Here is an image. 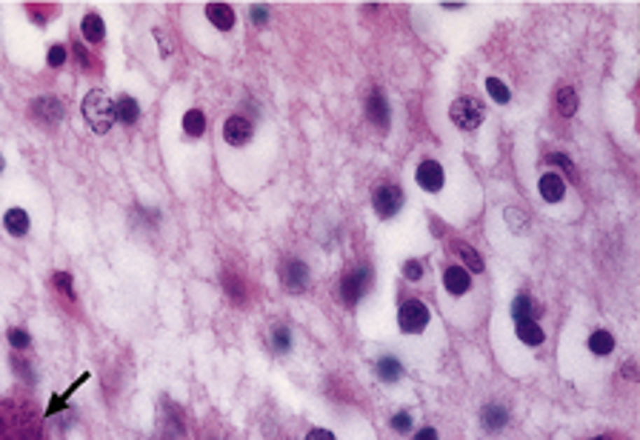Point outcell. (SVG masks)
I'll use <instances>...</instances> for the list:
<instances>
[{"instance_id":"6da1fadb","label":"cell","mask_w":640,"mask_h":440,"mask_svg":"<svg viewBox=\"0 0 640 440\" xmlns=\"http://www.w3.org/2000/svg\"><path fill=\"white\" fill-rule=\"evenodd\" d=\"M83 118L92 126V132H97V135H106V132L112 129V123H115V106H112L109 97H106V92L92 89L83 97Z\"/></svg>"},{"instance_id":"7a4b0ae2","label":"cell","mask_w":640,"mask_h":440,"mask_svg":"<svg viewBox=\"0 0 640 440\" xmlns=\"http://www.w3.org/2000/svg\"><path fill=\"white\" fill-rule=\"evenodd\" d=\"M449 118L457 129L464 132H472L483 123V106L475 100V97H457L452 106H449Z\"/></svg>"},{"instance_id":"ac0fdd59","label":"cell","mask_w":640,"mask_h":440,"mask_svg":"<svg viewBox=\"0 0 640 440\" xmlns=\"http://www.w3.org/2000/svg\"><path fill=\"white\" fill-rule=\"evenodd\" d=\"M4 226H6L9 235L23 238V235L29 232V214H26L20 206H15V209H9V212L4 214Z\"/></svg>"},{"instance_id":"4316f807","label":"cell","mask_w":640,"mask_h":440,"mask_svg":"<svg viewBox=\"0 0 640 440\" xmlns=\"http://www.w3.org/2000/svg\"><path fill=\"white\" fill-rule=\"evenodd\" d=\"M535 301H531L529 295H520L515 303H512V317L515 320H523V317H531V320H535Z\"/></svg>"},{"instance_id":"836d02e7","label":"cell","mask_w":640,"mask_h":440,"mask_svg":"<svg viewBox=\"0 0 640 440\" xmlns=\"http://www.w3.org/2000/svg\"><path fill=\"white\" fill-rule=\"evenodd\" d=\"M506 220H509V226H512L515 232H520V229H523V220H520V209H506Z\"/></svg>"},{"instance_id":"5b68a950","label":"cell","mask_w":640,"mask_h":440,"mask_svg":"<svg viewBox=\"0 0 640 440\" xmlns=\"http://www.w3.org/2000/svg\"><path fill=\"white\" fill-rule=\"evenodd\" d=\"M372 206H375V212H377L380 220L395 217L401 212V206H403L401 186H395V183H383V186H377L375 195H372Z\"/></svg>"},{"instance_id":"8992f818","label":"cell","mask_w":640,"mask_h":440,"mask_svg":"<svg viewBox=\"0 0 640 440\" xmlns=\"http://www.w3.org/2000/svg\"><path fill=\"white\" fill-rule=\"evenodd\" d=\"M366 289H369V272L366 269H354L340 280V298H343L346 306H354V303H361V298L366 295Z\"/></svg>"},{"instance_id":"d6986e66","label":"cell","mask_w":640,"mask_h":440,"mask_svg":"<svg viewBox=\"0 0 640 440\" xmlns=\"http://www.w3.org/2000/svg\"><path fill=\"white\" fill-rule=\"evenodd\" d=\"M81 32L89 43H100L103 34H106V26H103V18L97 12H86L83 15V23H81Z\"/></svg>"},{"instance_id":"cb8c5ba5","label":"cell","mask_w":640,"mask_h":440,"mask_svg":"<svg viewBox=\"0 0 640 440\" xmlns=\"http://www.w3.org/2000/svg\"><path fill=\"white\" fill-rule=\"evenodd\" d=\"M223 286H226L229 298H232L237 306H243V303H246V283H243L237 275H226V277H223Z\"/></svg>"},{"instance_id":"5bb4252c","label":"cell","mask_w":640,"mask_h":440,"mask_svg":"<svg viewBox=\"0 0 640 440\" xmlns=\"http://www.w3.org/2000/svg\"><path fill=\"white\" fill-rule=\"evenodd\" d=\"M206 18L211 20V26L221 29V32H229L235 26V9L226 6V4H209L206 6Z\"/></svg>"},{"instance_id":"ab89813d","label":"cell","mask_w":640,"mask_h":440,"mask_svg":"<svg viewBox=\"0 0 640 440\" xmlns=\"http://www.w3.org/2000/svg\"><path fill=\"white\" fill-rule=\"evenodd\" d=\"M592 440H609V437H592Z\"/></svg>"},{"instance_id":"9c48e42d","label":"cell","mask_w":640,"mask_h":440,"mask_svg":"<svg viewBox=\"0 0 640 440\" xmlns=\"http://www.w3.org/2000/svg\"><path fill=\"white\" fill-rule=\"evenodd\" d=\"M255 135V126L252 121H246L243 115H232L226 123H223V140L229 146H246Z\"/></svg>"},{"instance_id":"603a6c76","label":"cell","mask_w":640,"mask_h":440,"mask_svg":"<svg viewBox=\"0 0 640 440\" xmlns=\"http://www.w3.org/2000/svg\"><path fill=\"white\" fill-rule=\"evenodd\" d=\"M183 132L189 137H200L206 132V118H203L200 109H189V112L183 115Z\"/></svg>"},{"instance_id":"f546056e","label":"cell","mask_w":640,"mask_h":440,"mask_svg":"<svg viewBox=\"0 0 640 440\" xmlns=\"http://www.w3.org/2000/svg\"><path fill=\"white\" fill-rule=\"evenodd\" d=\"M9 343H12V349H26L32 343V338H29V332L15 326V329H9Z\"/></svg>"},{"instance_id":"e575fe53","label":"cell","mask_w":640,"mask_h":440,"mask_svg":"<svg viewBox=\"0 0 640 440\" xmlns=\"http://www.w3.org/2000/svg\"><path fill=\"white\" fill-rule=\"evenodd\" d=\"M269 20V9L266 6H252V23L255 26H263Z\"/></svg>"},{"instance_id":"ba28073f","label":"cell","mask_w":640,"mask_h":440,"mask_svg":"<svg viewBox=\"0 0 640 440\" xmlns=\"http://www.w3.org/2000/svg\"><path fill=\"white\" fill-rule=\"evenodd\" d=\"M415 180L423 192H440L443 183H446V174H443V166L438 160H423L415 172Z\"/></svg>"},{"instance_id":"e0dca14e","label":"cell","mask_w":640,"mask_h":440,"mask_svg":"<svg viewBox=\"0 0 640 440\" xmlns=\"http://www.w3.org/2000/svg\"><path fill=\"white\" fill-rule=\"evenodd\" d=\"M506 420H509L506 409L497 406V403H489V406H483V412H480V423H483V429H489V432H501V429L506 426Z\"/></svg>"},{"instance_id":"9a60e30c","label":"cell","mask_w":640,"mask_h":440,"mask_svg":"<svg viewBox=\"0 0 640 440\" xmlns=\"http://www.w3.org/2000/svg\"><path fill=\"white\" fill-rule=\"evenodd\" d=\"M515 332H517V338H520L526 346H541V343L546 341L543 329L538 326V320H531V317H523V320H517Z\"/></svg>"},{"instance_id":"f35d334b","label":"cell","mask_w":640,"mask_h":440,"mask_svg":"<svg viewBox=\"0 0 640 440\" xmlns=\"http://www.w3.org/2000/svg\"><path fill=\"white\" fill-rule=\"evenodd\" d=\"M4 166H6V163H4V155H0V172H4Z\"/></svg>"},{"instance_id":"52a82bcc","label":"cell","mask_w":640,"mask_h":440,"mask_svg":"<svg viewBox=\"0 0 640 440\" xmlns=\"http://www.w3.org/2000/svg\"><path fill=\"white\" fill-rule=\"evenodd\" d=\"M280 277H283V289L292 291V295H300V291H306V286H309V266L303 261L292 258V261L283 263Z\"/></svg>"},{"instance_id":"4fadbf2b","label":"cell","mask_w":640,"mask_h":440,"mask_svg":"<svg viewBox=\"0 0 640 440\" xmlns=\"http://www.w3.org/2000/svg\"><path fill=\"white\" fill-rule=\"evenodd\" d=\"M375 372H377V378H380L383 383H398V380L403 378V363H401L398 357H392V355H383V357L375 363Z\"/></svg>"},{"instance_id":"1f68e13d","label":"cell","mask_w":640,"mask_h":440,"mask_svg":"<svg viewBox=\"0 0 640 440\" xmlns=\"http://www.w3.org/2000/svg\"><path fill=\"white\" fill-rule=\"evenodd\" d=\"M403 277H406V280H420V277H423V263L415 261V258L406 261V263H403Z\"/></svg>"},{"instance_id":"74e56055","label":"cell","mask_w":640,"mask_h":440,"mask_svg":"<svg viewBox=\"0 0 640 440\" xmlns=\"http://www.w3.org/2000/svg\"><path fill=\"white\" fill-rule=\"evenodd\" d=\"M75 55H78V60H81L83 66H92V63H89V55H86V49H83V46H75Z\"/></svg>"},{"instance_id":"83f0119b","label":"cell","mask_w":640,"mask_h":440,"mask_svg":"<svg viewBox=\"0 0 640 440\" xmlns=\"http://www.w3.org/2000/svg\"><path fill=\"white\" fill-rule=\"evenodd\" d=\"M46 60H49V66H52V69H60V66L69 60V49H66L63 43H55V46H49Z\"/></svg>"},{"instance_id":"484cf974","label":"cell","mask_w":640,"mask_h":440,"mask_svg":"<svg viewBox=\"0 0 640 440\" xmlns=\"http://www.w3.org/2000/svg\"><path fill=\"white\" fill-rule=\"evenodd\" d=\"M272 349L280 352V355H286L292 349V332L286 326H274L272 329Z\"/></svg>"},{"instance_id":"7402d4cb","label":"cell","mask_w":640,"mask_h":440,"mask_svg":"<svg viewBox=\"0 0 640 440\" xmlns=\"http://www.w3.org/2000/svg\"><path fill=\"white\" fill-rule=\"evenodd\" d=\"M557 112H560L563 118H572V115L578 112V92H575L572 86L557 89Z\"/></svg>"},{"instance_id":"8d00e7d4","label":"cell","mask_w":640,"mask_h":440,"mask_svg":"<svg viewBox=\"0 0 640 440\" xmlns=\"http://www.w3.org/2000/svg\"><path fill=\"white\" fill-rule=\"evenodd\" d=\"M412 440H440V437H438V432H435L432 426H423L420 432H415V437H412Z\"/></svg>"},{"instance_id":"d4e9b609","label":"cell","mask_w":640,"mask_h":440,"mask_svg":"<svg viewBox=\"0 0 640 440\" xmlns=\"http://www.w3.org/2000/svg\"><path fill=\"white\" fill-rule=\"evenodd\" d=\"M486 92H489V97L497 100V103H509V100H512V92H509V86H506L501 78H486Z\"/></svg>"},{"instance_id":"f1b7e54d","label":"cell","mask_w":640,"mask_h":440,"mask_svg":"<svg viewBox=\"0 0 640 440\" xmlns=\"http://www.w3.org/2000/svg\"><path fill=\"white\" fill-rule=\"evenodd\" d=\"M52 283H55V289L60 291V295H66V298H72V295H75V291H72V275H66V272H55Z\"/></svg>"},{"instance_id":"ffe728a7","label":"cell","mask_w":640,"mask_h":440,"mask_svg":"<svg viewBox=\"0 0 640 440\" xmlns=\"http://www.w3.org/2000/svg\"><path fill=\"white\" fill-rule=\"evenodd\" d=\"M115 118H118L120 123H126V126L137 123V118H140L137 100H134V97H129V95H120V97H118V103H115Z\"/></svg>"},{"instance_id":"7c38bea8","label":"cell","mask_w":640,"mask_h":440,"mask_svg":"<svg viewBox=\"0 0 640 440\" xmlns=\"http://www.w3.org/2000/svg\"><path fill=\"white\" fill-rule=\"evenodd\" d=\"M538 189H541V198H543L546 203H560V200L566 198V183H563V177L555 174V172H546V174L541 177Z\"/></svg>"},{"instance_id":"44dd1931","label":"cell","mask_w":640,"mask_h":440,"mask_svg":"<svg viewBox=\"0 0 640 440\" xmlns=\"http://www.w3.org/2000/svg\"><path fill=\"white\" fill-rule=\"evenodd\" d=\"M589 349H592V355H609L612 349H615V338H612V332H606V329H594L592 332V338H589Z\"/></svg>"},{"instance_id":"4dcf8cb0","label":"cell","mask_w":640,"mask_h":440,"mask_svg":"<svg viewBox=\"0 0 640 440\" xmlns=\"http://www.w3.org/2000/svg\"><path fill=\"white\" fill-rule=\"evenodd\" d=\"M392 429H395L398 434L412 432V415H409V412H398V415L392 418Z\"/></svg>"},{"instance_id":"277c9868","label":"cell","mask_w":640,"mask_h":440,"mask_svg":"<svg viewBox=\"0 0 640 440\" xmlns=\"http://www.w3.org/2000/svg\"><path fill=\"white\" fill-rule=\"evenodd\" d=\"M398 326L403 335H420L429 326V309L423 301H406L398 312Z\"/></svg>"},{"instance_id":"d6a6232c","label":"cell","mask_w":640,"mask_h":440,"mask_svg":"<svg viewBox=\"0 0 640 440\" xmlns=\"http://www.w3.org/2000/svg\"><path fill=\"white\" fill-rule=\"evenodd\" d=\"M549 163H557V166H560V169H563L566 174H572V177H575V163H572V160H569L566 155L555 152V155H549Z\"/></svg>"},{"instance_id":"30bf717a","label":"cell","mask_w":640,"mask_h":440,"mask_svg":"<svg viewBox=\"0 0 640 440\" xmlns=\"http://www.w3.org/2000/svg\"><path fill=\"white\" fill-rule=\"evenodd\" d=\"M443 286H446L449 295L460 298V295H466V291L472 289V275L464 266H449L443 272Z\"/></svg>"},{"instance_id":"d590c367","label":"cell","mask_w":640,"mask_h":440,"mask_svg":"<svg viewBox=\"0 0 640 440\" xmlns=\"http://www.w3.org/2000/svg\"><path fill=\"white\" fill-rule=\"evenodd\" d=\"M306 440H338L329 429H312L309 434H306Z\"/></svg>"},{"instance_id":"3957f363","label":"cell","mask_w":640,"mask_h":440,"mask_svg":"<svg viewBox=\"0 0 640 440\" xmlns=\"http://www.w3.org/2000/svg\"><path fill=\"white\" fill-rule=\"evenodd\" d=\"M29 118L38 123L41 129H55L63 121V103L57 97H52V95H41V97L32 100Z\"/></svg>"},{"instance_id":"2e32d148","label":"cell","mask_w":640,"mask_h":440,"mask_svg":"<svg viewBox=\"0 0 640 440\" xmlns=\"http://www.w3.org/2000/svg\"><path fill=\"white\" fill-rule=\"evenodd\" d=\"M452 249H454L457 258L466 263V272H483V266H486V263H483L480 252H478L475 246H469L466 240H454V243H452Z\"/></svg>"},{"instance_id":"8fae6325","label":"cell","mask_w":640,"mask_h":440,"mask_svg":"<svg viewBox=\"0 0 640 440\" xmlns=\"http://www.w3.org/2000/svg\"><path fill=\"white\" fill-rule=\"evenodd\" d=\"M366 115H369V121L375 126H380V129L389 126V103H386V97H383L380 89H372L369 92V97H366Z\"/></svg>"}]
</instances>
